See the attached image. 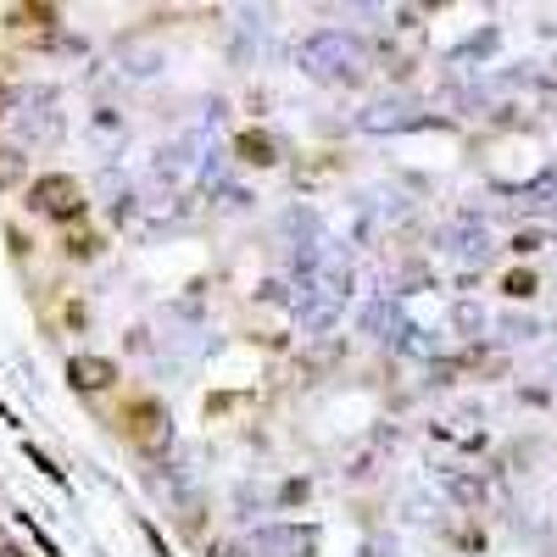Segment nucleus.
I'll use <instances>...</instances> for the list:
<instances>
[{"mask_svg":"<svg viewBox=\"0 0 557 557\" xmlns=\"http://www.w3.org/2000/svg\"><path fill=\"white\" fill-rule=\"evenodd\" d=\"M28 212L68 223V218H78V212H84V190H78V179H68V173H51V179H39L34 190H28Z\"/></svg>","mask_w":557,"mask_h":557,"instance_id":"f257e3e1","label":"nucleus"},{"mask_svg":"<svg viewBox=\"0 0 557 557\" xmlns=\"http://www.w3.org/2000/svg\"><path fill=\"white\" fill-rule=\"evenodd\" d=\"M117 424H123V435H129L139 451H162V446H168V412H162L151 396L129 402V407L117 412Z\"/></svg>","mask_w":557,"mask_h":557,"instance_id":"f03ea898","label":"nucleus"},{"mask_svg":"<svg viewBox=\"0 0 557 557\" xmlns=\"http://www.w3.org/2000/svg\"><path fill=\"white\" fill-rule=\"evenodd\" d=\"M68 379H73V390H107L117 379V362H107V357H73Z\"/></svg>","mask_w":557,"mask_h":557,"instance_id":"7ed1b4c3","label":"nucleus"},{"mask_svg":"<svg viewBox=\"0 0 557 557\" xmlns=\"http://www.w3.org/2000/svg\"><path fill=\"white\" fill-rule=\"evenodd\" d=\"M240 156H245V162H262V168H267V162H274V139H267V134H245V139H240Z\"/></svg>","mask_w":557,"mask_h":557,"instance_id":"20e7f679","label":"nucleus"},{"mask_svg":"<svg viewBox=\"0 0 557 557\" xmlns=\"http://www.w3.org/2000/svg\"><path fill=\"white\" fill-rule=\"evenodd\" d=\"M23 179V156L17 151H0V190H6V184H17Z\"/></svg>","mask_w":557,"mask_h":557,"instance_id":"39448f33","label":"nucleus"},{"mask_svg":"<svg viewBox=\"0 0 557 557\" xmlns=\"http://www.w3.org/2000/svg\"><path fill=\"white\" fill-rule=\"evenodd\" d=\"M6 107H12V90H6V84H0V112H6Z\"/></svg>","mask_w":557,"mask_h":557,"instance_id":"423d86ee","label":"nucleus"},{"mask_svg":"<svg viewBox=\"0 0 557 557\" xmlns=\"http://www.w3.org/2000/svg\"><path fill=\"white\" fill-rule=\"evenodd\" d=\"M0 557H17V552H0Z\"/></svg>","mask_w":557,"mask_h":557,"instance_id":"0eeeda50","label":"nucleus"}]
</instances>
